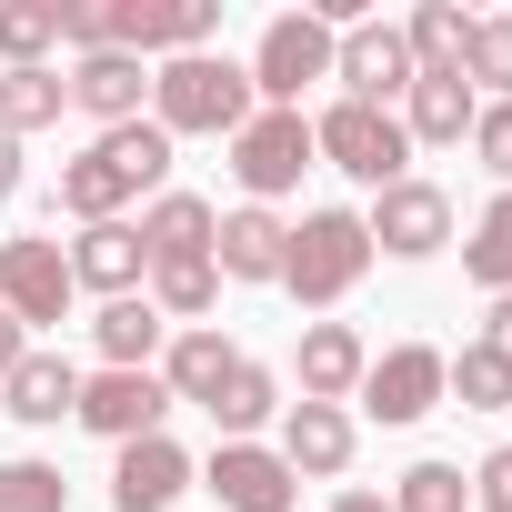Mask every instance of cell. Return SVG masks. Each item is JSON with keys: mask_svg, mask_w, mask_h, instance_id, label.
<instances>
[{"mask_svg": "<svg viewBox=\"0 0 512 512\" xmlns=\"http://www.w3.org/2000/svg\"><path fill=\"white\" fill-rule=\"evenodd\" d=\"M332 41H342V31H322L312 11L262 21V51H251V101H262V111H302V91L332 81Z\"/></svg>", "mask_w": 512, "mask_h": 512, "instance_id": "cell-5", "label": "cell"}, {"mask_svg": "<svg viewBox=\"0 0 512 512\" xmlns=\"http://www.w3.org/2000/svg\"><path fill=\"white\" fill-rule=\"evenodd\" d=\"M251 111H262V101H251V71L241 61H221V51H181V61H161L151 71V121L171 131V141H231Z\"/></svg>", "mask_w": 512, "mask_h": 512, "instance_id": "cell-2", "label": "cell"}, {"mask_svg": "<svg viewBox=\"0 0 512 512\" xmlns=\"http://www.w3.org/2000/svg\"><path fill=\"white\" fill-rule=\"evenodd\" d=\"M462 272H472L492 302L512 292V191H492V211L472 221V241H462Z\"/></svg>", "mask_w": 512, "mask_h": 512, "instance_id": "cell-29", "label": "cell"}, {"mask_svg": "<svg viewBox=\"0 0 512 512\" xmlns=\"http://www.w3.org/2000/svg\"><path fill=\"white\" fill-rule=\"evenodd\" d=\"M201 492H211L221 512H292V502H302V482H292V462H282L272 442H221V452L201 462Z\"/></svg>", "mask_w": 512, "mask_h": 512, "instance_id": "cell-11", "label": "cell"}, {"mask_svg": "<svg viewBox=\"0 0 512 512\" xmlns=\"http://www.w3.org/2000/svg\"><path fill=\"white\" fill-rule=\"evenodd\" d=\"M472 492H482V512H512V442L472 462Z\"/></svg>", "mask_w": 512, "mask_h": 512, "instance_id": "cell-36", "label": "cell"}, {"mask_svg": "<svg viewBox=\"0 0 512 512\" xmlns=\"http://www.w3.org/2000/svg\"><path fill=\"white\" fill-rule=\"evenodd\" d=\"M161 181H171V131H161V121H121V131H101L81 161H61L51 211H71V221L91 231V221H121V201H141V191H161Z\"/></svg>", "mask_w": 512, "mask_h": 512, "instance_id": "cell-1", "label": "cell"}, {"mask_svg": "<svg viewBox=\"0 0 512 512\" xmlns=\"http://www.w3.org/2000/svg\"><path fill=\"white\" fill-rule=\"evenodd\" d=\"M402 41H412V71H462V51H472V11H462V0H422Z\"/></svg>", "mask_w": 512, "mask_h": 512, "instance_id": "cell-27", "label": "cell"}, {"mask_svg": "<svg viewBox=\"0 0 512 512\" xmlns=\"http://www.w3.org/2000/svg\"><path fill=\"white\" fill-rule=\"evenodd\" d=\"M11 191H21V141L0 131V201H11Z\"/></svg>", "mask_w": 512, "mask_h": 512, "instance_id": "cell-38", "label": "cell"}, {"mask_svg": "<svg viewBox=\"0 0 512 512\" xmlns=\"http://www.w3.org/2000/svg\"><path fill=\"white\" fill-rule=\"evenodd\" d=\"M0 412L31 422V432H51V422H71V412H81V372H71L61 352H21V362H11V382H0Z\"/></svg>", "mask_w": 512, "mask_h": 512, "instance_id": "cell-18", "label": "cell"}, {"mask_svg": "<svg viewBox=\"0 0 512 512\" xmlns=\"http://www.w3.org/2000/svg\"><path fill=\"white\" fill-rule=\"evenodd\" d=\"M141 251H151V262H211V231H221V211L201 201V191H161L141 221Z\"/></svg>", "mask_w": 512, "mask_h": 512, "instance_id": "cell-22", "label": "cell"}, {"mask_svg": "<svg viewBox=\"0 0 512 512\" xmlns=\"http://www.w3.org/2000/svg\"><path fill=\"white\" fill-rule=\"evenodd\" d=\"M141 272H151V251H141V231H131V221H91V231L71 241V282H81V292H101V302H121Z\"/></svg>", "mask_w": 512, "mask_h": 512, "instance_id": "cell-21", "label": "cell"}, {"mask_svg": "<svg viewBox=\"0 0 512 512\" xmlns=\"http://www.w3.org/2000/svg\"><path fill=\"white\" fill-rule=\"evenodd\" d=\"M231 362H241V352H231V342H221L211 322H191V332H171V352H161V392H171V402H201V412H211V392L231 382Z\"/></svg>", "mask_w": 512, "mask_h": 512, "instance_id": "cell-23", "label": "cell"}, {"mask_svg": "<svg viewBox=\"0 0 512 512\" xmlns=\"http://www.w3.org/2000/svg\"><path fill=\"white\" fill-rule=\"evenodd\" d=\"M472 111H482V91H472L462 71H412V91H402V131L432 141V151L472 141Z\"/></svg>", "mask_w": 512, "mask_h": 512, "instance_id": "cell-19", "label": "cell"}, {"mask_svg": "<svg viewBox=\"0 0 512 512\" xmlns=\"http://www.w3.org/2000/svg\"><path fill=\"white\" fill-rule=\"evenodd\" d=\"M312 151H322L332 171H352L362 191H392V181H402V161H412V131H402V111L332 101V111L312 121Z\"/></svg>", "mask_w": 512, "mask_h": 512, "instance_id": "cell-4", "label": "cell"}, {"mask_svg": "<svg viewBox=\"0 0 512 512\" xmlns=\"http://www.w3.org/2000/svg\"><path fill=\"white\" fill-rule=\"evenodd\" d=\"M211 302H221V272H211V262H151V312H161V322L191 332Z\"/></svg>", "mask_w": 512, "mask_h": 512, "instance_id": "cell-30", "label": "cell"}, {"mask_svg": "<svg viewBox=\"0 0 512 512\" xmlns=\"http://www.w3.org/2000/svg\"><path fill=\"white\" fill-rule=\"evenodd\" d=\"M462 81L512 101V21H472V51H462Z\"/></svg>", "mask_w": 512, "mask_h": 512, "instance_id": "cell-33", "label": "cell"}, {"mask_svg": "<svg viewBox=\"0 0 512 512\" xmlns=\"http://www.w3.org/2000/svg\"><path fill=\"white\" fill-rule=\"evenodd\" d=\"M332 81H342V101L392 111V101L412 91V41H402L392 21H352V31L332 41Z\"/></svg>", "mask_w": 512, "mask_h": 512, "instance_id": "cell-10", "label": "cell"}, {"mask_svg": "<svg viewBox=\"0 0 512 512\" xmlns=\"http://www.w3.org/2000/svg\"><path fill=\"white\" fill-rule=\"evenodd\" d=\"M141 91H151V61H131V51H81L71 61V111H91L101 131L141 121Z\"/></svg>", "mask_w": 512, "mask_h": 512, "instance_id": "cell-17", "label": "cell"}, {"mask_svg": "<svg viewBox=\"0 0 512 512\" xmlns=\"http://www.w3.org/2000/svg\"><path fill=\"white\" fill-rule=\"evenodd\" d=\"M161 412H171L161 372H91V382H81V412H71V422H91L101 442H151V432H161Z\"/></svg>", "mask_w": 512, "mask_h": 512, "instance_id": "cell-13", "label": "cell"}, {"mask_svg": "<svg viewBox=\"0 0 512 512\" xmlns=\"http://www.w3.org/2000/svg\"><path fill=\"white\" fill-rule=\"evenodd\" d=\"M21 352H31V342H21V322L0 312V382H11V362H21Z\"/></svg>", "mask_w": 512, "mask_h": 512, "instance_id": "cell-39", "label": "cell"}, {"mask_svg": "<svg viewBox=\"0 0 512 512\" xmlns=\"http://www.w3.org/2000/svg\"><path fill=\"white\" fill-rule=\"evenodd\" d=\"M472 161L512 191V101H482V111H472Z\"/></svg>", "mask_w": 512, "mask_h": 512, "instance_id": "cell-35", "label": "cell"}, {"mask_svg": "<svg viewBox=\"0 0 512 512\" xmlns=\"http://www.w3.org/2000/svg\"><path fill=\"white\" fill-rule=\"evenodd\" d=\"M71 111V81L41 61V71H0V131H11V141H31V131H51Z\"/></svg>", "mask_w": 512, "mask_h": 512, "instance_id": "cell-26", "label": "cell"}, {"mask_svg": "<svg viewBox=\"0 0 512 512\" xmlns=\"http://www.w3.org/2000/svg\"><path fill=\"white\" fill-rule=\"evenodd\" d=\"M282 462H292V482L352 472V412L342 402H282Z\"/></svg>", "mask_w": 512, "mask_h": 512, "instance_id": "cell-15", "label": "cell"}, {"mask_svg": "<svg viewBox=\"0 0 512 512\" xmlns=\"http://www.w3.org/2000/svg\"><path fill=\"white\" fill-rule=\"evenodd\" d=\"M442 392H462V412H512V362L462 342V352H442Z\"/></svg>", "mask_w": 512, "mask_h": 512, "instance_id": "cell-28", "label": "cell"}, {"mask_svg": "<svg viewBox=\"0 0 512 512\" xmlns=\"http://www.w3.org/2000/svg\"><path fill=\"white\" fill-rule=\"evenodd\" d=\"M362 372H372V342L352 322H312L302 332V402H352Z\"/></svg>", "mask_w": 512, "mask_h": 512, "instance_id": "cell-20", "label": "cell"}, {"mask_svg": "<svg viewBox=\"0 0 512 512\" xmlns=\"http://www.w3.org/2000/svg\"><path fill=\"white\" fill-rule=\"evenodd\" d=\"M372 422H422L432 402H442V352L432 342H392V352H372V372H362V392H352Z\"/></svg>", "mask_w": 512, "mask_h": 512, "instance_id": "cell-12", "label": "cell"}, {"mask_svg": "<svg viewBox=\"0 0 512 512\" xmlns=\"http://www.w3.org/2000/svg\"><path fill=\"white\" fill-rule=\"evenodd\" d=\"M71 302H81V282H71V251L61 241H41V231L0 241V312H11L21 332L31 322H71Z\"/></svg>", "mask_w": 512, "mask_h": 512, "instance_id": "cell-8", "label": "cell"}, {"mask_svg": "<svg viewBox=\"0 0 512 512\" xmlns=\"http://www.w3.org/2000/svg\"><path fill=\"white\" fill-rule=\"evenodd\" d=\"M91 342H101V372H151V352H161V312H151V292L101 302V312H91Z\"/></svg>", "mask_w": 512, "mask_h": 512, "instance_id": "cell-24", "label": "cell"}, {"mask_svg": "<svg viewBox=\"0 0 512 512\" xmlns=\"http://www.w3.org/2000/svg\"><path fill=\"white\" fill-rule=\"evenodd\" d=\"M191 492V452L171 442V432H151V442H121V472H111V512H171Z\"/></svg>", "mask_w": 512, "mask_h": 512, "instance_id": "cell-16", "label": "cell"}, {"mask_svg": "<svg viewBox=\"0 0 512 512\" xmlns=\"http://www.w3.org/2000/svg\"><path fill=\"white\" fill-rule=\"evenodd\" d=\"M332 512H392V502H382V492H342Z\"/></svg>", "mask_w": 512, "mask_h": 512, "instance_id": "cell-40", "label": "cell"}, {"mask_svg": "<svg viewBox=\"0 0 512 512\" xmlns=\"http://www.w3.org/2000/svg\"><path fill=\"white\" fill-rule=\"evenodd\" d=\"M362 272H372V231H362V211H302V221H292L282 292H292L302 312L352 302V282H362Z\"/></svg>", "mask_w": 512, "mask_h": 512, "instance_id": "cell-3", "label": "cell"}, {"mask_svg": "<svg viewBox=\"0 0 512 512\" xmlns=\"http://www.w3.org/2000/svg\"><path fill=\"white\" fill-rule=\"evenodd\" d=\"M61 41V0H0V61L41 71V51Z\"/></svg>", "mask_w": 512, "mask_h": 512, "instance_id": "cell-31", "label": "cell"}, {"mask_svg": "<svg viewBox=\"0 0 512 512\" xmlns=\"http://www.w3.org/2000/svg\"><path fill=\"white\" fill-rule=\"evenodd\" d=\"M101 31H111V51H131V61H181V51H211V31H221V0H101Z\"/></svg>", "mask_w": 512, "mask_h": 512, "instance_id": "cell-7", "label": "cell"}, {"mask_svg": "<svg viewBox=\"0 0 512 512\" xmlns=\"http://www.w3.org/2000/svg\"><path fill=\"white\" fill-rule=\"evenodd\" d=\"M312 161H322V151H312V121H302V111H251V121L231 131V181L262 201V211H272Z\"/></svg>", "mask_w": 512, "mask_h": 512, "instance_id": "cell-6", "label": "cell"}, {"mask_svg": "<svg viewBox=\"0 0 512 512\" xmlns=\"http://www.w3.org/2000/svg\"><path fill=\"white\" fill-rule=\"evenodd\" d=\"M462 462H412L402 472V492H392V512H462Z\"/></svg>", "mask_w": 512, "mask_h": 512, "instance_id": "cell-34", "label": "cell"}, {"mask_svg": "<svg viewBox=\"0 0 512 512\" xmlns=\"http://www.w3.org/2000/svg\"><path fill=\"white\" fill-rule=\"evenodd\" d=\"M282 251H292V221L262 211V201H241V211H221V231H211V272H221V282H282Z\"/></svg>", "mask_w": 512, "mask_h": 512, "instance_id": "cell-14", "label": "cell"}, {"mask_svg": "<svg viewBox=\"0 0 512 512\" xmlns=\"http://www.w3.org/2000/svg\"><path fill=\"white\" fill-rule=\"evenodd\" d=\"M482 352H502V362H512V292L482 312Z\"/></svg>", "mask_w": 512, "mask_h": 512, "instance_id": "cell-37", "label": "cell"}, {"mask_svg": "<svg viewBox=\"0 0 512 512\" xmlns=\"http://www.w3.org/2000/svg\"><path fill=\"white\" fill-rule=\"evenodd\" d=\"M362 231H372V251H392V262H432V251L452 241V191H432V181L402 171L392 191H372Z\"/></svg>", "mask_w": 512, "mask_h": 512, "instance_id": "cell-9", "label": "cell"}, {"mask_svg": "<svg viewBox=\"0 0 512 512\" xmlns=\"http://www.w3.org/2000/svg\"><path fill=\"white\" fill-rule=\"evenodd\" d=\"M272 412H282V382H272L262 362L241 352V362H231V382L211 392V422H221V442H251V432H262Z\"/></svg>", "mask_w": 512, "mask_h": 512, "instance_id": "cell-25", "label": "cell"}, {"mask_svg": "<svg viewBox=\"0 0 512 512\" xmlns=\"http://www.w3.org/2000/svg\"><path fill=\"white\" fill-rule=\"evenodd\" d=\"M0 512H71L61 462H0Z\"/></svg>", "mask_w": 512, "mask_h": 512, "instance_id": "cell-32", "label": "cell"}]
</instances>
